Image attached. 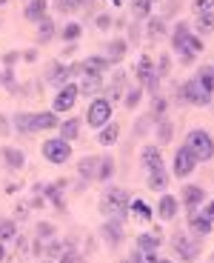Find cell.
Here are the masks:
<instances>
[{"label":"cell","mask_w":214,"mask_h":263,"mask_svg":"<svg viewBox=\"0 0 214 263\" xmlns=\"http://www.w3.org/2000/svg\"><path fill=\"white\" fill-rule=\"evenodd\" d=\"M177 209H180V200H177L174 195H163L160 200H157V215H160L163 220H171V217L177 215Z\"/></svg>","instance_id":"obj_13"},{"label":"cell","mask_w":214,"mask_h":263,"mask_svg":"<svg viewBox=\"0 0 214 263\" xmlns=\"http://www.w3.org/2000/svg\"><path fill=\"white\" fill-rule=\"evenodd\" d=\"M14 243H17L20 252H26V246H29V243H26V237H17V235H14Z\"/></svg>","instance_id":"obj_50"},{"label":"cell","mask_w":214,"mask_h":263,"mask_svg":"<svg viewBox=\"0 0 214 263\" xmlns=\"http://www.w3.org/2000/svg\"><path fill=\"white\" fill-rule=\"evenodd\" d=\"M3 257H6V246L0 243V260H3Z\"/></svg>","instance_id":"obj_51"},{"label":"cell","mask_w":214,"mask_h":263,"mask_svg":"<svg viewBox=\"0 0 214 263\" xmlns=\"http://www.w3.org/2000/svg\"><path fill=\"white\" fill-rule=\"evenodd\" d=\"M98 166H100V158H83L77 163V175L83 180H98Z\"/></svg>","instance_id":"obj_17"},{"label":"cell","mask_w":214,"mask_h":263,"mask_svg":"<svg viewBox=\"0 0 214 263\" xmlns=\"http://www.w3.org/2000/svg\"><path fill=\"white\" fill-rule=\"evenodd\" d=\"M191 6H194L197 14L203 12H214V0H191Z\"/></svg>","instance_id":"obj_42"},{"label":"cell","mask_w":214,"mask_h":263,"mask_svg":"<svg viewBox=\"0 0 214 263\" xmlns=\"http://www.w3.org/2000/svg\"><path fill=\"white\" fill-rule=\"evenodd\" d=\"M169 69H171V60H169V54H160V60L154 63V72H157V78H166V74H169Z\"/></svg>","instance_id":"obj_40"},{"label":"cell","mask_w":214,"mask_h":263,"mask_svg":"<svg viewBox=\"0 0 214 263\" xmlns=\"http://www.w3.org/2000/svg\"><path fill=\"white\" fill-rule=\"evenodd\" d=\"M98 89H103V78L100 74H94V72H83V80H80V86H77V92L80 95H94Z\"/></svg>","instance_id":"obj_16"},{"label":"cell","mask_w":214,"mask_h":263,"mask_svg":"<svg viewBox=\"0 0 214 263\" xmlns=\"http://www.w3.org/2000/svg\"><path fill=\"white\" fill-rule=\"evenodd\" d=\"M37 237H40V240H52V237H54V229H52L49 223H40V226H37Z\"/></svg>","instance_id":"obj_46"},{"label":"cell","mask_w":214,"mask_h":263,"mask_svg":"<svg viewBox=\"0 0 214 263\" xmlns=\"http://www.w3.org/2000/svg\"><path fill=\"white\" fill-rule=\"evenodd\" d=\"M43 263H52V260H43Z\"/></svg>","instance_id":"obj_56"},{"label":"cell","mask_w":214,"mask_h":263,"mask_svg":"<svg viewBox=\"0 0 214 263\" xmlns=\"http://www.w3.org/2000/svg\"><path fill=\"white\" fill-rule=\"evenodd\" d=\"M12 123H14V132H20V135H32V132H37L34 129V115H29V112L14 115Z\"/></svg>","instance_id":"obj_18"},{"label":"cell","mask_w":214,"mask_h":263,"mask_svg":"<svg viewBox=\"0 0 214 263\" xmlns=\"http://www.w3.org/2000/svg\"><path fill=\"white\" fill-rule=\"evenodd\" d=\"M143 166H146V169H154V166H163L160 146H146V149H143Z\"/></svg>","instance_id":"obj_24"},{"label":"cell","mask_w":214,"mask_h":263,"mask_svg":"<svg viewBox=\"0 0 214 263\" xmlns=\"http://www.w3.org/2000/svg\"><path fill=\"white\" fill-rule=\"evenodd\" d=\"M117 138H120V126H117V123H106L103 132L98 135V143L100 146H111Z\"/></svg>","instance_id":"obj_27"},{"label":"cell","mask_w":214,"mask_h":263,"mask_svg":"<svg viewBox=\"0 0 214 263\" xmlns=\"http://www.w3.org/2000/svg\"><path fill=\"white\" fill-rule=\"evenodd\" d=\"M194 166H197V158L186 149V146H180L177 155H174V175H177V178H186V175L194 172Z\"/></svg>","instance_id":"obj_8"},{"label":"cell","mask_w":214,"mask_h":263,"mask_svg":"<svg viewBox=\"0 0 214 263\" xmlns=\"http://www.w3.org/2000/svg\"><path fill=\"white\" fill-rule=\"evenodd\" d=\"M111 118V100L106 98H94L89 103V112H86V123L91 126V129H103L106 123H109Z\"/></svg>","instance_id":"obj_3"},{"label":"cell","mask_w":214,"mask_h":263,"mask_svg":"<svg viewBox=\"0 0 214 263\" xmlns=\"http://www.w3.org/2000/svg\"><path fill=\"white\" fill-rule=\"evenodd\" d=\"M123 263H131V260H123Z\"/></svg>","instance_id":"obj_57"},{"label":"cell","mask_w":214,"mask_h":263,"mask_svg":"<svg viewBox=\"0 0 214 263\" xmlns=\"http://www.w3.org/2000/svg\"><path fill=\"white\" fill-rule=\"evenodd\" d=\"M0 155H3V160H6L9 169H23V163H26V155H23L20 149H14V146H6Z\"/></svg>","instance_id":"obj_20"},{"label":"cell","mask_w":214,"mask_h":263,"mask_svg":"<svg viewBox=\"0 0 214 263\" xmlns=\"http://www.w3.org/2000/svg\"><path fill=\"white\" fill-rule=\"evenodd\" d=\"M194 29H197V37H203V34H211V32H214V12H203V14H197Z\"/></svg>","instance_id":"obj_23"},{"label":"cell","mask_w":214,"mask_h":263,"mask_svg":"<svg viewBox=\"0 0 214 263\" xmlns=\"http://www.w3.org/2000/svg\"><path fill=\"white\" fill-rule=\"evenodd\" d=\"M163 34H166V20L163 17H149V37L157 40V37H163Z\"/></svg>","instance_id":"obj_36"},{"label":"cell","mask_w":214,"mask_h":263,"mask_svg":"<svg viewBox=\"0 0 214 263\" xmlns=\"http://www.w3.org/2000/svg\"><path fill=\"white\" fill-rule=\"evenodd\" d=\"M63 252H66V246L60 243L57 237H52V240L46 243V255H49V257H60V255H63Z\"/></svg>","instance_id":"obj_39"},{"label":"cell","mask_w":214,"mask_h":263,"mask_svg":"<svg viewBox=\"0 0 214 263\" xmlns=\"http://www.w3.org/2000/svg\"><path fill=\"white\" fill-rule=\"evenodd\" d=\"M154 132H157V140H160V146H166V143L171 140V135H174V126L163 118V120H157V129H154Z\"/></svg>","instance_id":"obj_30"},{"label":"cell","mask_w":214,"mask_h":263,"mask_svg":"<svg viewBox=\"0 0 214 263\" xmlns=\"http://www.w3.org/2000/svg\"><path fill=\"white\" fill-rule=\"evenodd\" d=\"M98 29H111V14H98Z\"/></svg>","instance_id":"obj_48"},{"label":"cell","mask_w":214,"mask_h":263,"mask_svg":"<svg viewBox=\"0 0 214 263\" xmlns=\"http://www.w3.org/2000/svg\"><path fill=\"white\" fill-rule=\"evenodd\" d=\"M191 232H194V235H208V232H211V217L208 215H194L191 217Z\"/></svg>","instance_id":"obj_29"},{"label":"cell","mask_w":214,"mask_h":263,"mask_svg":"<svg viewBox=\"0 0 214 263\" xmlns=\"http://www.w3.org/2000/svg\"><path fill=\"white\" fill-rule=\"evenodd\" d=\"M3 3H9V0H0V6H3Z\"/></svg>","instance_id":"obj_54"},{"label":"cell","mask_w":214,"mask_h":263,"mask_svg":"<svg viewBox=\"0 0 214 263\" xmlns=\"http://www.w3.org/2000/svg\"><path fill=\"white\" fill-rule=\"evenodd\" d=\"M46 9H49L46 0H29L26 9H23V17H26L29 23H40V20L46 17Z\"/></svg>","instance_id":"obj_15"},{"label":"cell","mask_w":214,"mask_h":263,"mask_svg":"<svg viewBox=\"0 0 214 263\" xmlns=\"http://www.w3.org/2000/svg\"><path fill=\"white\" fill-rule=\"evenodd\" d=\"M77 86H71V83H66L63 86V89H60V92H57V98H54V109H52V112L54 115H57V112H69V109H71V106H74V100H77Z\"/></svg>","instance_id":"obj_9"},{"label":"cell","mask_w":214,"mask_h":263,"mask_svg":"<svg viewBox=\"0 0 214 263\" xmlns=\"http://www.w3.org/2000/svg\"><path fill=\"white\" fill-rule=\"evenodd\" d=\"M194 80H197V86H200V89H206L208 95H214V69H211V66H203V69H197Z\"/></svg>","instance_id":"obj_21"},{"label":"cell","mask_w":214,"mask_h":263,"mask_svg":"<svg viewBox=\"0 0 214 263\" xmlns=\"http://www.w3.org/2000/svg\"><path fill=\"white\" fill-rule=\"evenodd\" d=\"M177 200H183V206H186L188 212H194L197 206L203 203V200H206V192L200 189V186H183V192H180V197H177Z\"/></svg>","instance_id":"obj_10"},{"label":"cell","mask_w":214,"mask_h":263,"mask_svg":"<svg viewBox=\"0 0 214 263\" xmlns=\"http://www.w3.org/2000/svg\"><path fill=\"white\" fill-rule=\"evenodd\" d=\"M188 34H191V29H188L186 20H180L174 26V32H171V49H174L177 54L186 52V43H188Z\"/></svg>","instance_id":"obj_12"},{"label":"cell","mask_w":214,"mask_h":263,"mask_svg":"<svg viewBox=\"0 0 214 263\" xmlns=\"http://www.w3.org/2000/svg\"><path fill=\"white\" fill-rule=\"evenodd\" d=\"M60 263H80V257H77V252H74V249L69 246V249H66L63 255H60Z\"/></svg>","instance_id":"obj_47"},{"label":"cell","mask_w":214,"mask_h":263,"mask_svg":"<svg viewBox=\"0 0 214 263\" xmlns=\"http://www.w3.org/2000/svg\"><path fill=\"white\" fill-rule=\"evenodd\" d=\"M77 3H80V6H89V3H91V0H77Z\"/></svg>","instance_id":"obj_52"},{"label":"cell","mask_w":214,"mask_h":263,"mask_svg":"<svg viewBox=\"0 0 214 263\" xmlns=\"http://www.w3.org/2000/svg\"><path fill=\"white\" fill-rule=\"evenodd\" d=\"M186 149L197 158V163H200V160H211L214 158V140H211V135H208V132H203V129L188 132Z\"/></svg>","instance_id":"obj_2"},{"label":"cell","mask_w":214,"mask_h":263,"mask_svg":"<svg viewBox=\"0 0 214 263\" xmlns=\"http://www.w3.org/2000/svg\"><path fill=\"white\" fill-rule=\"evenodd\" d=\"M131 14L137 20H146L151 14V0H131Z\"/></svg>","instance_id":"obj_32"},{"label":"cell","mask_w":214,"mask_h":263,"mask_svg":"<svg viewBox=\"0 0 214 263\" xmlns=\"http://www.w3.org/2000/svg\"><path fill=\"white\" fill-rule=\"evenodd\" d=\"M151 123H154V120H151V115H143V118L134 123V135H137V138H140V135H149V126Z\"/></svg>","instance_id":"obj_41"},{"label":"cell","mask_w":214,"mask_h":263,"mask_svg":"<svg viewBox=\"0 0 214 263\" xmlns=\"http://www.w3.org/2000/svg\"><path fill=\"white\" fill-rule=\"evenodd\" d=\"M100 235H103V240L109 246H120L123 243V223H120V220H106L103 226H100Z\"/></svg>","instance_id":"obj_11"},{"label":"cell","mask_w":214,"mask_h":263,"mask_svg":"<svg viewBox=\"0 0 214 263\" xmlns=\"http://www.w3.org/2000/svg\"><path fill=\"white\" fill-rule=\"evenodd\" d=\"M54 6H57L60 12H74L80 3H77V0H54Z\"/></svg>","instance_id":"obj_45"},{"label":"cell","mask_w":214,"mask_h":263,"mask_svg":"<svg viewBox=\"0 0 214 263\" xmlns=\"http://www.w3.org/2000/svg\"><path fill=\"white\" fill-rule=\"evenodd\" d=\"M43 158L49 160V163H54V166L66 163V160L71 158V143L63 140V138H49L43 143Z\"/></svg>","instance_id":"obj_4"},{"label":"cell","mask_w":214,"mask_h":263,"mask_svg":"<svg viewBox=\"0 0 214 263\" xmlns=\"http://www.w3.org/2000/svg\"><path fill=\"white\" fill-rule=\"evenodd\" d=\"M57 115L54 112H40V115H34V129L37 132H43V129H57Z\"/></svg>","instance_id":"obj_26"},{"label":"cell","mask_w":214,"mask_h":263,"mask_svg":"<svg viewBox=\"0 0 214 263\" xmlns=\"http://www.w3.org/2000/svg\"><path fill=\"white\" fill-rule=\"evenodd\" d=\"M14 235H17V223L14 220H0V243L14 240Z\"/></svg>","instance_id":"obj_34"},{"label":"cell","mask_w":214,"mask_h":263,"mask_svg":"<svg viewBox=\"0 0 214 263\" xmlns=\"http://www.w3.org/2000/svg\"><path fill=\"white\" fill-rule=\"evenodd\" d=\"M109 66V60L106 58H100V54H94V58H86L83 60V72H94V74H100Z\"/></svg>","instance_id":"obj_31"},{"label":"cell","mask_w":214,"mask_h":263,"mask_svg":"<svg viewBox=\"0 0 214 263\" xmlns=\"http://www.w3.org/2000/svg\"><path fill=\"white\" fill-rule=\"evenodd\" d=\"M157 246H160V235H137V249L149 260H157V255H154Z\"/></svg>","instance_id":"obj_14"},{"label":"cell","mask_w":214,"mask_h":263,"mask_svg":"<svg viewBox=\"0 0 214 263\" xmlns=\"http://www.w3.org/2000/svg\"><path fill=\"white\" fill-rule=\"evenodd\" d=\"M123 58H126V40H111L109 49H106V60L117 66V63H123Z\"/></svg>","instance_id":"obj_22"},{"label":"cell","mask_w":214,"mask_h":263,"mask_svg":"<svg viewBox=\"0 0 214 263\" xmlns=\"http://www.w3.org/2000/svg\"><path fill=\"white\" fill-rule=\"evenodd\" d=\"M137 80H140L146 89H151V92H157V86H160V78H157V72H154V63H151V58H146L143 54L140 60H137Z\"/></svg>","instance_id":"obj_6"},{"label":"cell","mask_w":214,"mask_h":263,"mask_svg":"<svg viewBox=\"0 0 214 263\" xmlns=\"http://www.w3.org/2000/svg\"><path fill=\"white\" fill-rule=\"evenodd\" d=\"M151 3H154V0H151Z\"/></svg>","instance_id":"obj_59"},{"label":"cell","mask_w":214,"mask_h":263,"mask_svg":"<svg viewBox=\"0 0 214 263\" xmlns=\"http://www.w3.org/2000/svg\"><path fill=\"white\" fill-rule=\"evenodd\" d=\"M0 83H3V74H0Z\"/></svg>","instance_id":"obj_55"},{"label":"cell","mask_w":214,"mask_h":263,"mask_svg":"<svg viewBox=\"0 0 214 263\" xmlns=\"http://www.w3.org/2000/svg\"><path fill=\"white\" fill-rule=\"evenodd\" d=\"M166 186H169V175H166V169H163V166H154V169H149V189L163 192Z\"/></svg>","instance_id":"obj_19"},{"label":"cell","mask_w":214,"mask_h":263,"mask_svg":"<svg viewBox=\"0 0 214 263\" xmlns=\"http://www.w3.org/2000/svg\"><path fill=\"white\" fill-rule=\"evenodd\" d=\"M80 135V120L77 118H69V120H63V123H60V138L63 140H74Z\"/></svg>","instance_id":"obj_25"},{"label":"cell","mask_w":214,"mask_h":263,"mask_svg":"<svg viewBox=\"0 0 214 263\" xmlns=\"http://www.w3.org/2000/svg\"><path fill=\"white\" fill-rule=\"evenodd\" d=\"M17 60H20V54H17V52H9V54H6V58H3V63H6V66H9V69H12V66H14V63H17Z\"/></svg>","instance_id":"obj_49"},{"label":"cell","mask_w":214,"mask_h":263,"mask_svg":"<svg viewBox=\"0 0 214 263\" xmlns=\"http://www.w3.org/2000/svg\"><path fill=\"white\" fill-rule=\"evenodd\" d=\"M80 34H83V29H80V23H66L63 26V40H80Z\"/></svg>","instance_id":"obj_38"},{"label":"cell","mask_w":214,"mask_h":263,"mask_svg":"<svg viewBox=\"0 0 214 263\" xmlns=\"http://www.w3.org/2000/svg\"><path fill=\"white\" fill-rule=\"evenodd\" d=\"M177 95H180V100H183V103H194V106H206L208 100H211V95H208L206 89H200L194 78H191V80H186V83H180Z\"/></svg>","instance_id":"obj_5"},{"label":"cell","mask_w":214,"mask_h":263,"mask_svg":"<svg viewBox=\"0 0 214 263\" xmlns=\"http://www.w3.org/2000/svg\"><path fill=\"white\" fill-rule=\"evenodd\" d=\"M111 175H114V160L111 158H100V166H98V180H111Z\"/></svg>","instance_id":"obj_33"},{"label":"cell","mask_w":214,"mask_h":263,"mask_svg":"<svg viewBox=\"0 0 214 263\" xmlns=\"http://www.w3.org/2000/svg\"><path fill=\"white\" fill-rule=\"evenodd\" d=\"M140 95H143V92H140V89L134 86V89H131L129 95H126V109H134V106L140 103Z\"/></svg>","instance_id":"obj_44"},{"label":"cell","mask_w":214,"mask_h":263,"mask_svg":"<svg viewBox=\"0 0 214 263\" xmlns=\"http://www.w3.org/2000/svg\"><path fill=\"white\" fill-rule=\"evenodd\" d=\"M100 212H103L106 217H111V220H120V223H123L126 212H129V195H126L120 186L106 189L103 197H100Z\"/></svg>","instance_id":"obj_1"},{"label":"cell","mask_w":214,"mask_h":263,"mask_svg":"<svg viewBox=\"0 0 214 263\" xmlns=\"http://www.w3.org/2000/svg\"><path fill=\"white\" fill-rule=\"evenodd\" d=\"M37 37L40 40H52L54 37V20L52 17H43L37 23Z\"/></svg>","instance_id":"obj_35"},{"label":"cell","mask_w":214,"mask_h":263,"mask_svg":"<svg viewBox=\"0 0 214 263\" xmlns=\"http://www.w3.org/2000/svg\"><path fill=\"white\" fill-rule=\"evenodd\" d=\"M174 255L183 257V260H194L197 255H200V243H197L194 237H186V235H177L174 237Z\"/></svg>","instance_id":"obj_7"},{"label":"cell","mask_w":214,"mask_h":263,"mask_svg":"<svg viewBox=\"0 0 214 263\" xmlns=\"http://www.w3.org/2000/svg\"><path fill=\"white\" fill-rule=\"evenodd\" d=\"M129 209L134 212L137 217H140L143 223H149V220H151V209H149L146 203H143L140 197H129Z\"/></svg>","instance_id":"obj_28"},{"label":"cell","mask_w":214,"mask_h":263,"mask_svg":"<svg viewBox=\"0 0 214 263\" xmlns=\"http://www.w3.org/2000/svg\"><path fill=\"white\" fill-rule=\"evenodd\" d=\"M46 197H49V200H52L54 206H63V197H60V189H54V186H46Z\"/></svg>","instance_id":"obj_43"},{"label":"cell","mask_w":214,"mask_h":263,"mask_svg":"<svg viewBox=\"0 0 214 263\" xmlns=\"http://www.w3.org/2000/svg\"><path fill=\"white\" fill-rule=\"evenodd\" d=\"M166 109H169V103H166V98H154V103H151V120H163L166 118Z\"/></svg>","instance_id":"obj_37"},{"label":"cell","mask_w":214,"mask_h":263,"mask_svg":"<svg viewBox=\"0 0 214 263\" xmlns=\"http://www.w3.org/2000/svg\"><path fill=\"white\" fill-rule=\"evenodd\" d=\"M157 263H171V260H157Z\"/></svg>","instance_id":"obj_53"},{"label":"cell","mask_w":214,"mask_h":263,"mask_svg":"<svg viewBox=\"0 0 214 263\" xmlns=\"http://www.w3.org/2000/svg\"><path fill=\"white\" fill-rule=\"evenodd\" d=\"M114 3H120V0H114Z\"/></svg>","instance_id":"obj_58"}]
</instances>
